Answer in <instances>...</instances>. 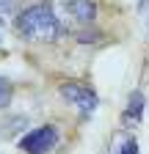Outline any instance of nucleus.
<instances>
[{"instance_id":"f257e3e1","label":"nucleus","mask_w":149,"mask_h":154,"mask_svg":"<svg viewBox=\"0 0 149 154\" xmlns=\"http://www.w3.org/2000/svg\"><path fill=\"white\" fill-rule=\"evenodd\" d=\"M14 28L20 33V38L36 42V44H52V42H58V38L69 36L66 25L58 19V14L52 11L50 0H39V3L25 6L14 17Z\"/></svg>"},{"instance_id":"9b49d317","label":"nucleus","mask_w":149,"mask_h":154,"mask_svg":"<svg viewBox=\"0 0 149 154\" xmlns=\"http://www.w3.org/2000/svg\"><path fill=\"white\" fill-rule=\"evenodd\" d=\"M144 36H146V42H149V8L144 11Z\"/></svg>"},{"instance_id":"6e6552de","label":"nucleus","mask_w":149,"mask_h":154,"mask_svg":"<svg viewBox=\"0 0 149 154\" xmlns=\"http://www.w3.org/2000/svg\"><path fill=\"white\" fill-rule=\"evenodd\" d=\"M100 36H102V33H97V30H88V25H86V28H80L78 33H74V38H78L80 44H94V42H100Z\"/></svg>"},{"instance_id":"0eeeda50","label":"nucleus","mask_w":149,"mask_h":154,"mask_svg":"<svg viewBox=\"0 0 149 154\" xmlns=\"http://www.w3.org/2000/svg\"><path fill=\"white\" fill-rule=\"evenodd\" d=\"M11 99H14V85H11V80H6L0 74V110H6L11 105Z\"/></svg>"},{"instance_id":"f03ea898","label":"nucleus","mask_w":149,"mask_h":154,"mask_svg":"<svg viewBox=\"0 0 149 154\" xmlns=\"http://www.w3.org/2000/svg\"><path fill=\"white\" fill-rule=\"evenodd\" d=\"M61 96H64L69 105L78 107L80 119H88V116L97 110V105H100L97 91L91 88L88 83H80V80H69V83H64V85H61Z\"/></svg>"},{"instance_id":"7ed1b4c3","label":"nucleus","mask_w":149,"mask_h":154,"mask_svg":"<svg viewBox=\"0 0 149 154\" xmlns=\"http://www.w3.org/2000/svg\"><path fill=\"white\" fill-rule=\"evenodd\" d=\"M55 146H58V129L50 127V124L36 127L20 138V149L25 154H50Z\"/></svg>"},{"instance_id":"423d86ee","label":"nucleus","mask_w":149,"mask_h":154,"mask_svg":"<svg viewBox=\"0 0 149 154\" xmlns=\"http://www.w3.org/2000/svg\"><path fill=\"white\" fill-rule=\"evenodd\" d=\"M108 154H141L135 135H133V132H127V129H119V132H113V135H110Z\"/></svg>"},{"instance_id":"ddd939ff","label":"nucleus","mask_w":149,"mask_h":154,"mask_svg":"<svg viewBox=\"0 0 149 154\" xmlns=\"http://www.w3.org/2000/svg\"><path fill=\"white\" fill-rule=\"evenodd\" d=\"M135 3H138V11H141V14L149 8V0H135Z\"/></svg>"},{"instance_id":"39448f33","label":"nucleus","mask_w":149,"mask_h":154,"mask_svg":"<svg viewBox=\"0 0 149 154\" xmlns=\"http://www.w3.org/2000/svg\"><path fill=\"white\" fill-rule=\"evenodd\" d=\"M64 11L74 19V22H80L86 28V25H91L97 19L100 6H97V0H66V3H64Z\"/></svg>"},{"instance_id":"20e7f679","label":"nucleus","mask_w":149,"mask_h":154,"mask_svg":"<svg viewBox=\"0 0 149 154\" xmlns=\"http://www.w3.org/2000/svg\"><path fill=\"white\" fill-rule=\"evenodd\" d=\"M144 107H146V96H144V91H138V88L130 91L127 105H124V110H122V127H124V129L138 127L141 119H144Z\"/></svg>"},{"instance_id":"9d476101","label":"nucleus","mask_w":149,"mask_h":154,"mask_svg":"<svg viewBox=\"0 0 149 154\" xmlns=\"http://www.w3.org/2000/svg\"><path fill=\"white\" fill-rule=\"evenodd\" d=\"M25 124H28V119H25V116H14V119L8 121V127H6V132H3V135H11L14 129H20V127L25 129Z\"/></svg>"},{"instance_id":"f8f14e48","label":"nucleus","mask_w":149,"mask_h":154,"mask_svg":"<svg viewBox=\"0 0 149 154\" xmlns=\"http://www.w3.org/2000/svg\"><path fill=\"white\" fill-rule=\"evenodd\" d=\"M6 44V25H3V19H0V47Z\"/></svg>"},{"instance_id":"1a4fd4ad","label":"nucleus","mask_w":149,"mask_h":154,"mask_svg":"<svg viewBox=\"0 0 149 154\" xmlns=\"http://www.w3.org/2000/svg\"><path fill=\"white\" fill-rule=\"evenodd\" d=\"M22 3H25V0H0V17H3V14H20Z\"/></svg>"}]
</instances>
